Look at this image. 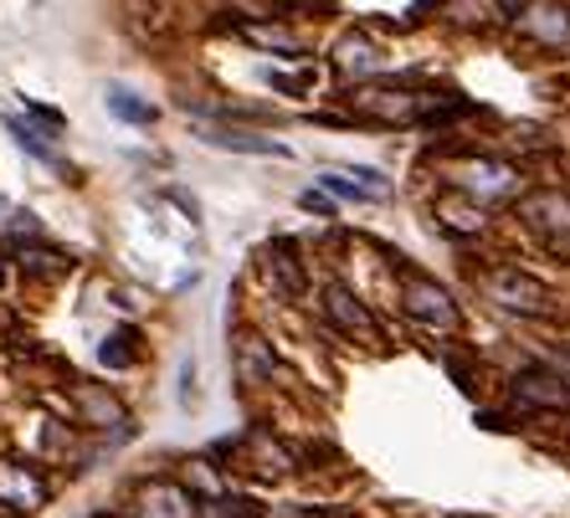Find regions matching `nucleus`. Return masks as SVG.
<instances>
[{"mask_svg": "<svg viewBox=\"0 0 570 518\" xmlns=\"http://www.w3.org/2000/svg\"><path fill=\"white\" fill-rule=\"evenodd\" d=\"M6 129L16 133V145L27 149L31 160H41V165H57V155H52V149H47V139H41V133L31 129V123H21V119H6Z\"/></svg>", "mask_w": 570, "mask_h": 518, "instance_id": "obj_13", "label": "nucleus"}, {"mask_svg": "<svg viewBox=\"0 0 570 518\" xmlns=\"http://www.w3.org/2000/svg\"><path fill=\"white\" fill-rule=\"evenodd\" d=\"M0 288H6V257H0Z\"/></svg>", "mask_w": 570, "mask_h": 518, "instance_id": "obj_19", "label": "nucleus"}, {"mask_svg": "<svg viewBox=\"0 0 570 518\" xmlns=\"http://www.w3.org/2000/svg\"><path fill=\"white\" fill-rule=\"evenodd\" d=\"M298 206H304V211H314V216H334V206L324 196H314V190H308V196H298Z\"/></svg>", "mask_w": 570, "mask_h": 518, "instance_id": "obj_18", "label": "nucleus"}, {"mask_svg": "<svg viewBox=\"0 0 570 518\" xmlns=\"http://www.w3.org/2000/svg\"><path fill=\"white\" fill-rule=\"evenodd\" d=\"M345 67H355V72H375V57H371V47H365V41H350L345 47Z\"/></svg>", "mask_w": 570, "mask_h": 518, "instance_id": "obj_17", "label": "nucleus"}, {"mask_svg": "<svg viewBox=\"0 0 570 518\" xmlns=\"http://www.w3.org/2000/svg\"><path fill=\"white\" fill-rule=\"evenodd\" d=\"M47 498H52V488H47V478H41L37 467L0 457V508H11V514H37Z\"/></svg>", "mask_w": 570, "mask_h": 518, "instance_id": "obj_3", "label": "nucleus"}, {"mask_svg": "<svg viewBox=\"0 0 570 518\" xmlns=\"http://www.w3.org/2000/svg\"><path fill=\"white\" fill-rule=\"evenodd\" d=\"M200 139L212 149H232V155H288L278 139H257V133H242V129H200Z\"/></svg>", "mask_w": 570, "mask_h": 518, "instance_id": "obj_10", "label": "nucleus"}, {"mask_svg": "<svg viewBox=\"0 0 570 518\" xmlns=\"http://www.w3.org/2000/svg\"><path fill=\"white\" fill-rule=\"evenodd\" d=\"M401 308H406V319L426 323V329H442V333L458 329V303H452V292L442 288L438 278L416 272V267L401 272Z\"/></svg>", "mask_w": 570, "mask_h": 518, "instance_id": "obj_1", "label": "nucleus"}, {"mask_svg": "<svg viewBox=\"0 0 570 518\" xmlns=\"http://www.w3.org/2000/svg\"><path fill=\"white\" fill-rule=\"evenodd\" d=\"M483 288H489V298L499 308H509V313H550V288H544V282H534L530 272H519V267L493 272Z\"/></svg>", "mask_w": 570, "mask_h": 518, "instance_id": "obj_2", "label": "nucleus"}, {"mask_svg": "<svg viewBox=\"0 0 570 518\" xmlns=\"http://www.w3.org/2000/svg\"><path fill=\"white\" fill-rule=\"evenodd\" d=\"M108 108H114L124 123H139V129H145V123H155V108L139 103V98H134L124 82H114V88H108Z\"/></svg>", "mask_w": 570, "mask_h": 518, "instance_id": "obj_12", "label": "nucleus"}, {"mask_svg": "<svg viewBox=\"0 0 570 518\" xmlns=\"http://www.w3.org/2000/svg\"><path fill=\"white\" fill-rule=\"evenodd\" d=\"M452 186L463 190L468 200H509L519 190V170L499 160H468L463 170L452 175Z\"/></svg>", "mask_w": 570, "mask_h": 518, "instance_id": "obj_4", "label": "nucleus"}, {"mask_svg": "<svg viewBox=\"0 0 570 518\" xmlns=\"http://www.w3.org/2000/svg\"><path fill=\"white\" fill-rule=\"evenodd\" d=\"M82 406H88V416L94 421H114V426H124V411H119V400L114 396H98V390H82Z\"/></svg>", "mask_w": 570, "mask_h": 518, "instance_id": "obj_14", "label": "nucleus"}, {"mask_svg": "<svg viewBox=\"0 0 570 518\" xmlns=\"http://www.w3.org/2000/svg\"><path fill=\"white\" fill-rule=\"evenodd\" d=\"M196 492L180 482H145L134 498V518H196Z\"/></svg>", "mask_w": 570, "mask_h": 518, "instance_id": "obj_7", "label": "nucleus"}, {"mask_svg": "<svg viewBox=\"0 0 570 518\" xmlns=\"http://www.w3.org/2000/svg\"><path fill=\"white\" fill-rule=\"evenodd\" d=\"M267 278L278 282L283 298H304V262H298V252H293V241L278 237L273 247H267Z\"/></svg>", "mask_w": 570, "mask_h": 518, "instance_id": "obj_8", "label": "nucleus"}, {"mask_svg": "<svg viewBox=\"0 0 570 518\" xmlns=\"http://www.w3.org/2000/svg\"><path fill=\"white\" fill-rule=\"evenodd\" d=\"M124 345H134V333L108 339V345H104V365H114V370H129V365H134V349H124Z\"/></svg>", "mask_w": 570, "mask_h": 518, "instance_id": "obj_16", "label": "nucleus"}, {"mask_svg": "<svg viewBox=\"0 0 570 518\" xmlns=\"http://www.w3.org/2000/svg\"><path fill=\"white\" fill-rule=\"evenodd\" d=\"M318 186L330 190V196H340V200H381V196H371L365 186H350L345 175H318Z\"/></svg>", "mask_w": 570, "mask_h": 518, "instance_id": "obj_15", "label": "nucleus"}, {"mask_svg": "<svg viewBox=\"0 0 570 518\" xmlns=\"http://www.w3.org/2000/svg\"><path fill=\"white\" fill-rule=\"evenodd\" d=\"M514 400L524 411H570V380L556 370H524L514 380Z\"/></svg>", "mask_w": 570, "mask_h": 518, "instance_id": "obj_6", "label": "nucleus"}, {"mask_svg": "<svg viewBox=\"0 0 570 518\" xmlns=\"http://www.w3.org/2000/svg\"><path fill=\"white\" fill-rule=\"evenodd\" d=\"M524 221H530V227H544V231H570V196L544 190V196L524 200Z\"/></svg>", "mask_w": 570, "mask_h": 518, "instance_id": "obj_11", "label": "nucleus"}, {"mask_svg": "<svg viewBox=\"0 0 570 518\" xmlns=\"http://www.w3.org/2000/svg\"><path fill=\"white\" fill-rule=\"evenodd\" d=\"M237 375H242V386H267V380H273V349H267L257 333H242Z\"/></svg>", "mask_w": 570, "mask_h": 518, "instance_id": "obj_9", "label": "nucleus"}, {"mask_svg": "<svg viewBox=\"0 0 570 518\" xmlns=\"http://www.w3.org/2000/svg\"><path fill=\"white\" fill-rule=\"evenodd\" d=\"M324 319L340 333H350V339H381V323L371 319V308L360 303L345 282H330V288H324Z\"/></svg>", "mask_w": 570, "mask_h": 518, "instance_id": "obj_5", "label": "nucleus"}]
</instances>
